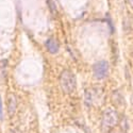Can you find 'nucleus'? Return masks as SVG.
<instances>
[{
	"mask_svg": "<svg viewBox=\"0 0 133 133\" xmlns=\"http://www.w3.org/2000/svg\"><path fill=\"white\" fill-rule=\"evenodd\" d=\"M60 84H61L62 90L66 94L74 93L76 91V86H77L75 75L68 69L63 70V72L61 74V77H60Z\"/></svg>",
	"mask_w": 133,
	"mask_h": 133,
	"instance_id": "f257e3e1",
	"label": "nucleus"
},
{
	"mask_svg": "<svg viewBox=\"0 0 133 133\" xmlns=\"http://www.w3.org/2000/svg\"><path fill=\"white\" fill-rule=\"evenodd\" d=\"M118 123V114L116 111L110 109L107 110L104 114H103V118H102V128L105 131H109L112 128H114Z\"/></svg>",
	"mask_w": 133,
	"mask_h": 133,
	"instance_id": "f03ea898",
	"label": "nucleus"
},
{
	"mask_svg": "<svg viewBox=\"0 0 133 133\" xmlns=\"http://www.w3.org/2000/svg\"><path fill=\"white\" fill-rule=\"evenodd\" d=\"M93 71H94V76L97 79H103L107 77L108 72H109V64L105 61H100L97 62L94 66H93Z\"/></svg>",
	"mask_w": 133,
	"mask_h": 133,
	"instance_id": "7ed1b4c3",
	"label": "nucleus"
},
{
	"mask_svg": "<svg viewBox=\"0 0 133 133\" xmlns=\"http://www.w3.org/2000/svg\"><path fill=\"white\" fill-rule=\"evenodd\" d=\"M17 108V99L14 94H10L8 96V112L10 116H13L16 112Z\"/></svg>",
	"mask_w": 133,
	"mask_h": 133,
	"instance_id": "20e7f679",
	"label": "nucleus"
},
{
	"mask_svg": "<svg viewBox=\"0 0 133 133\" xmlns=\"http://www.w3.org/2000/svg\"><path fill=\"white\" fill-rule=\"evenodd\" d=\"M46 47L50 53H57L59 51V44L53 38H49L46 42Z\"/></svg>",
	"mask_w": 133,
	"mask_h": 133,
	"instance_id": "39448f33",
	"label": "nucleus"
},
{
	"mask_svg": "<svg viewBox=\"0 0 133 133\" xmlns=\"http://www.w3.org/2000/svg\"><path fill=\"white\" fill-rule=\"evenodd\" d=\"M0 119H3V108H2V100H1V96H0Z\"/></svg>",
	"mask_w": 133,
	"mask_h": 133,
	"instance_id": "423d86ee",
	"label": "nucleus"
},
{
	"mask_svg": "<svg viewBox=\"0 0 133 133\" xmlns=\"http://www.w3.org/2000/svg\"><path fill=\"white\" fill-rule=\"evenodd\" d=\"M11 133H19L18 130H13V131H11Z\"/></svg>",
	"mask_w": 133,
	"mask_h": 133,
	"instance_id": "0eeeda50",
	"label": "nucleus"
},
{
	"mask_svg": "<svg viewBox=\"0 0 133 133\" xmlns=\"http://www.w3.org/2000/svg\"><path fill=\"white\" fill-rule=\"evenodd\" d=\"M129 1H130V2H131V1H132V0H129Z\"/></svg>",
	"mask_w": 133,
	"mask_h": 133,
	"instance_id": "6e6552de",
	"label": "nucleus"
}]
</instances>
